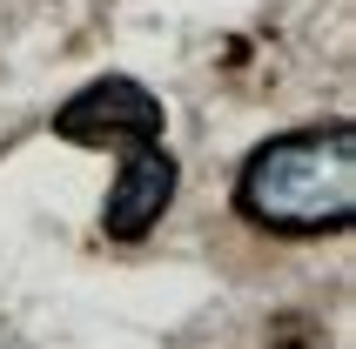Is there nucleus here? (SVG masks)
Wrapping results in <instances>:
<instances>
[{
    "mask_svg": "<svg viewBox=\"0 0 356 349\" xmlns=\"http://www.w3.org/2000/svg\"><path fill=\"white\" fill-rule=\"evenodd\" d=\"M236 209L269 235H337L356 215V128H296L242 161Z\"/></svg>",
    "mask_w": 356,
    "mask_h": 349,
    "instance_id": "f257e3e1",
    "label": "nucleus"
},
{
    "mask_svg": "<svg viewBox=\"0 0 356 349\" xmlns=\"http://www.w3.org/2000/svg\"><path fill=\"white\" fill-rule=\"evenodd\" d=\"M161 101L141 88V81L128 74H101L88 81L81 95H67L54 108V135L60 141H74V148H148V141L161 135Z\"/></svg>",
    "mask_w": 356,
    "mask_h": 349,
    "instance_id": "f03ea898",
    "label": "nucleus"
},
{
    "mask_svg": "<svg viewBox=\"0 0 356 349\" xmlns=\"http://www.w3.org/2000/svg\"><path fill=\"white\" fill-rule=\"evenodd\" d=\"M175 181L181 174H175V155H168V148H155V141H148V148H128L115 188L101 202V235H108V242H141V235L168 215Z\"/></svg>",
    "mask_w": 356,
    "mask_h": 349,
    "instance_id": "7ed1b4c3",
    "label": "nucleus"
}]
</instances>
